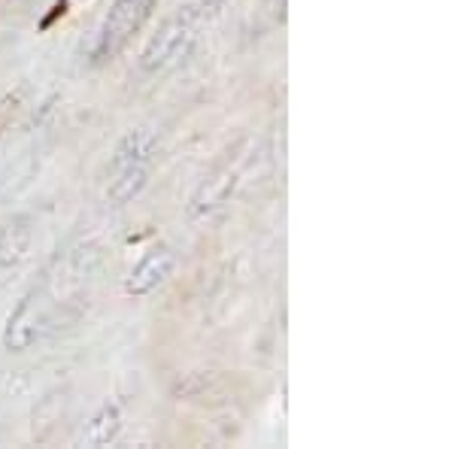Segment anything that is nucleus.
<instances>
[{
	"label": "nucleus",
	"instance_id": "1",
	"mask_svg": "<svg viewBox=\"0 0 455 449\" xmlns=\"http://www.w3.org/2000/svg\"><path fill=\"white\" fill-rule=\"evenodd\" d=\"M216 12H219V4L201 0V4H188V6H182V10H176L173 16H167L140 52V70L167 73V70L180 68V64L195 52L197 36H201V31L210 25Z\"/></svg>",
	"mask_w": 455,
	"mask_h": 449
},
{
	"label": "nucleus",
	"instance_id": "2",
	"mask_svg": "<svg viewBox=\"0 0 455 449\" xmlns=\"http://www.w3.org/2000/svg\"><path fill=\"white\" fill-rule=\"evenodd\" d=\"M156 10V0H113L109 12L104 16V25L98 31L92 49V61H109L128 46V40L146 25V19Z\"/></svg>",
	"mask_w": 455,
	"mask_h": 449
},
{
	"label": "nucleus",
	"instance_id": "3",
	"mask_svg": "<svg viewBox=\"0 0 455 449\" xmlns=\"http://www.w3.org/2000/svg\"><path fill=\"white\" fill-rule=\"evenodd\" d=\"M240 182V161L237 158H228L225 164H219L207 180L197 186L195 197H192V216L197 219H207L216 210H222L228 201H231L234 188Z\"/></svg>",
	"mask_w": 455,
	"mask_h": 449
},
{
	"label": "nucleus",
	"instance_id": "4",
	"mask_svg": "<svg viewBox=\"0 0 455 449\" xmlns=\"http://www.w3.org/2000/svg\"><path fill=\"white\" fill-rule=\"evenodd\" d=\"M176 264V255L171 246H152L140 255V261L128 270L124 277V292L134 294V298H143V294L156 292L167 277H171Z\"/></svg>",
	"mask_w": 455,
	"mask_h": 449
},
{
	"label": "nucleus",
	"instance_id": "5",
	"mask_svg": "<svg viewBox=\"0 0 455 449\" xmlns=\"http://www.w3.org/2000/svg\"><path fill=\"white\" fill-rule=\"evenodd\" d=\"M40 337V316L34 310V294H25L19 301V307L10 313L4 328V346L10 352H25L31 349Z\"/></svg>",
	"mask_w": 455,
	"mask_h": 449
},
{
	"label": "nucleus",
	"instance_id": "6",
	"mask_svg": "<svg viewBox=\"0 0 455 449\" xmlns=\"http://www.w3.org/2000/svg\"><path fill=\"white\" fill-rule=\"evenodd\" d=\"M152 164H122L109 167V186H107V204L113 207H128L131 201L143 195V188L149 186Z\"/></svg>",
	"mask_w": 455,
	"mask_h": 449
},
{
	"label": "nucleus",
	"instance_id": "7",
	"mask_svg": "<svg viewBox=\"0 0 455 449\" xmlns=\"http://www.w3.org/2000/svg\"><path fill=\"white\" fill-rule=\"evenodd\" d=\"M34 243V228L28 216H12L0 225V268H16L28 259Z\"/></svg>",
	"mask_w": 455,
	"mask_h": 449
},
{
	"label": "nucleus",
	"instance_id": "8",
	"mask_svg": "<svg viewBox=\"0 0 455 449\" xmlns=\"http://www.w3.org/2000/svg\"><path fill=\"white\" fill-rule=\"evenodd\" d=\"M122 431V410L116 404H104L83 431L85 446H109Z\"/></svg>",
	"mask_w": 455,
	"mask_h": 449
}]
</instances>
